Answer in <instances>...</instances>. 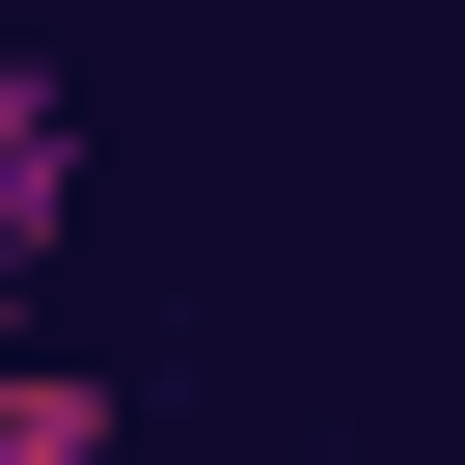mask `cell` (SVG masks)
Instances as JSON below:
<instances>
[{
  "mask_svg": "<svg viewBox=\"0 0 465 465\" xmlns=\"http://www.w3.org/2000/svg\"><path fill=\"white\" fill-rule=\"evenodd\" d=\"M0 356H28V302H0Z\"/></svg>",
  "mask_w": 465,
  "mask_h": 465,
  "instance_id": "3",
  "label": "cell"
},
{
  "mask_svg": "<svg viewBox=\"0 0 465 465\" xmlns=\"http://www.w3.org/2000/svg\"><path fill=\"white\" fill-rule=\"evenodd\" d=\"M0 465H110V356H0Z\"/></svg>",
  "mask_w": 465,
  "mask_h": 465,
  "instance_id": "2",
  "label": "cell"
},
{
  "mask_svg": "<svg viewBox=\"0 0 465 465\" xmlns=\"http://www.w3.org/2000/svg\"><path fill=\"white\" fill-rule=\"evenodd\" d=\"M55 247H83V83H55L28 28H0V302H28Z\"/></svg>",
  "mask_w": 465,
  "mask_h": 465,
  "instance_id": "1",
  "label": "cell"
}]
</instances>
